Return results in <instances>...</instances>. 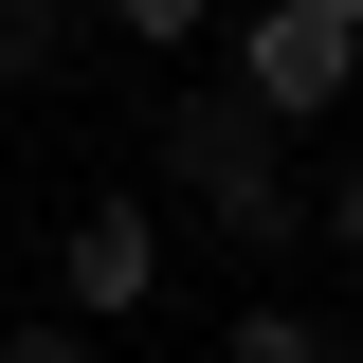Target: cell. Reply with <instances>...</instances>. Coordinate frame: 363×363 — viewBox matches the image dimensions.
<instances>
[{
	"label": "cell",
	"instance_id": "5",
	"mask_svg": "<svg viewBox=\"0 0 363 363\" xmlns=\"http://www.w3.org/2000/svg\"><path fill=\"white\" fill-rule=\"evenodd\" d=\"M109 18H128L145 55H200V37H218V0H109Z\"/></svg>",
	"mask_w": 363,
	"mask_h": 363
},
{
	"label": "cell",
	"instance_id": "10",
	"mask_svg": "<svg viewBox=\"0 0 363 363\" xmlns=\"http://www.w3.org/2000/svg\"><path fill=\"white\" fill-rule=\"evenodd\" d=\"M0 309H18V272H0Z\"/></svg>",
	"mask_w": 363,
	"mask_h": 363
},
{
	"label": "cell",
	"instance_id": "3",
	"mask_svg": "<svg viewBox=\"0 0 363 363\" xmlns=\"http://www.w3.org/2000/svg\"><path fill=\"white\" fill-rule=\"evenodd\" d=\"M55 272H73V327H128L145 291H164V218H145V200H73Z\"/></svg>",
	"mask_w": 363,
	"mask_h": 363
},
{
	"label": "cell",
	"instance_id": "8",
	"mask_svg": "<svg viewBox=\"0 0 363 363\" xmlns=\"http://www.w3.org/2000/svg\"><path fill=\"white\" fill-rule=\"evenodd\" d=\"M18 73H55V18H0V91Z\"/></svg>",
	"mask_w": 363,
	"mask_h": 363
},
{
	"label": "cell",
	"instance_id": "4",
	"mask_svg": "<svg viewBox=\"0 0 363 363\" xmlns=\"http://www.w3.org/2000/svg\"><path fill=\"white\" fill-rule=\"evenodd\" d=\"M218 363H327V327H309V309H236V327H218Z\"/></svg>",
	"mask_w": 363,
	"mask_h": 363
},
{
	"label": "cell",
	"instance_id": "2",
	"mask_svg": "<svg viewBox=\"0 0 363 363\" xmlns=\"http://www.w3.org/2000/svg\"><path fill=\"white\" fill-rule=\"evenodd\" d=\"M218 91L255 109V128H327V109L363 91V0H255Z\"/></svg>",
	"mask_w": 363,
	"mask_h": 363
},
{
	"label": "cell",
	"instance_id": "6",
	"mask_svg": "<svg viewBox=\"0 0 363 363\" xmlns=\"http://www.w3.org/2000/svg\"><path fill=\"white\" fill-rule=\"evenodd\" d=\"M0 363H109L91 327H37V309H0Z\"/></svg>",
	"mask_w": 363,
	"mask_h": 363
},
{
	"label": "cell",
	"instance_id": "1",
	"mask_svg": "<svg viewBox=\"0 0 363 363\" xmlns=\"http://www.w3.org/2000/svg\"><path fill=\"white\" fill-rule=\"evenodd\" d=\"M164 182H182V200H200L218 236H236V255H291V236H309L291 128H255V109H236L218 73H200V91H164Z\"/></svg>",
	"mask_w": 363,
	"mask_h": 363
},
{
	"label": "cell",
	"instance_id": "9",
	"mask_svg": "<svg viewBox=\"0 0 363 363\" xmlns=\"http://www.w3.org/2000/svg\"><path fill=\"white\" fill-rule=\"evenodd\" d=\"M0 18H55V0H0Z\"/></svg>",
	"mask_w": 363,
	"mask_h": 363
},
{
	"label": "cell",
	"instance_id": "7",
	"mask_svg": "<svg viewBox=\"0 0 363 363\" xmlns=\"http://www.w3.org/2000/svg\"><path fill=\"white\" fill-rule=\"evenodd\" d=\"M309 218H327V255H363V145L327 164V200H309Z\"/></svg>",
	"mask_w": 363,
	"mask_h": 363
}]
</instances>
